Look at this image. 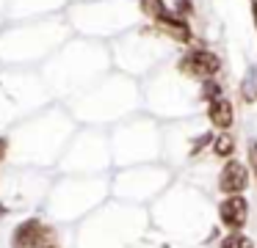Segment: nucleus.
I'll return each instance as SVG.
<instances>
[{
	"mask_svg": "<svg viewBox=\"0 0 257 248\" xmlns=\"http://www.w3.org/2000/svg\"><path fill=\"white\" fill-rule=\"evenodd\" d=\"M56 240V231L39 218H28L14 226L12 231V248H42Z\"/></svg>",
	"mask_w": 257,
	"mask_h": 248,
	"instance_id": "nucleus-1",
	"label": "nucleus"
},
{
	"mask_svg": "<svg viewBox=\"0 0 257 248\" xmlns=\"http://www.w3.org/2000/svg\"><path fill=\"white\" fill-rule=\"evenodd\" d=\"M221 69V58L210 50H191L180 58V72L188 77H202V80H210L216 72Z\"/></svg>",
	"mask_w": 257,
	"mask_h": 248,
	"instance_id": "nucleus-2",
	"label": "nucleus"
},
{
	"mask_svg": "<svg viewBox=\"0 0 257 248\" xmlns=\"http://www.w3.org/2000/svg\"><path fill=\"white\" fill-rule=\"evenodd\" d=\"M218 220H221L224 229L240 231L249 220V201L243 196H224L218 204Z\"/></svg>",
	"mask_w": 257,
	"mask_h": 248,
	"instance_id": "nucleus-3",
	"label": "nucleus"
},
{
	"mask_svg": "<svg viewBox=\"0 0 257 248\" xmlns=\"http://www.w3.org/2000/svg\"><path fill=\"white\" fill-rule=\"evenodd\" d=\"M249 187V171L238 160H227L218 174V190L224 196H243V190Z\"/></svg>",
	"mask_w": 257,
	"mask_h": 248,
	"instance_id": "nucleus-4",
	"label": "nucleus"
},
{
	"mask_svg": "<svg viewBox=\"0 0 257 248\" xmlns=\"http://www.w3.org/2000/svg\"><path fill=\"white\" fill-rule=\"evenodd\" d=\"M155 25L161 33H166L169 39H174V42H180V44H188L191 39H194L188 20H183V17H177V14H163Z\"/></svg>",
	"mask_w": 257,
	"mask_h": 248,
	"instance_id": "nucleus-5",
	"label": "nucleus"
},
{
	"mask_svg": "<svg viewBox=\"0 0 257 248\" xmlns=\"http://www.w3.org/2000/svg\"><path fill=\"white\" fill-rule=\"evenodd\" d=\"M207 119H210V124L216 127V130L227 132L229 127H232V121H235V108H232V102H229V99H224V97L213 99V102L207 105Z\"/></svg>",
	"mask_w": 257,
	"mask_h": 248,
	"instance_id": "nucleus-6",
	"label": "nucleus"
},
{
	"mask_svg": "<svg viewBox=\"0 0 257 248\" xmlns=\"http://www.w3.org/2000/svg\"><path fill=\"white\" fill-rule=\"evenodd\" d=\"M232 152H235V138L229 135V132L216 135V141H213V154L221 157V160H227V157H232Z\"/></svg>",
	"mask_w": 257,
	"mask_h": 248,
	"instance_id": "nucleus-7",
	"label": "nucleus"
},
{
	"mask_svg": "<svg viewBox=\"0 0 257 248\" xmlns=\"http://www.w3.org/2000/svg\"><path fill=\"white\" fill-rule=\"evenodd\" d=\"M141 14H144V17H150V20H161V17L163 14H169V11H166V3H163V0H141Z\"/></svg>",
	"mask_w": 257,
	"mask_h": 248,
	"instance_id": "nucleus-8",
	"label": "nucleus"
},
{
	"mask_svg": "<svg viewBox=\"0 0 257 248\" xmlns=\"http://www.w3.org/2000/svg\"><path fill=\"white\" fill-rule=\"evenodd\" d=\"M221 248H254V240L246 237V234H240V231H229V234L221 240Z\"/></svg>",
	"mask_w": 257,
	"mask_h": 248,
	"instance_id": "nucleus-9",
	"label": "nucleus"
},
{
	"mask_svg": "<svg viewBox=\"0 0 257 248\" xmlns=\"http://www.w3.org/2000/svg\"><path fill=\"white\" fill-rule=\"evenodd\" d=\"M240 91H243V99H246V102H254V99H257V69H251L249 75H246L243 88H240Z\"/></svg>",
	"mask_w": 257,
	"mask_h": 248,
	"instance_id": "nucleus-10",
	"label": "nucleus"
},
{
	"mask_svg": "<svg viewBox=\"0 0 257 248\" xmlns=\"http://www.w3.org/2000/svg\"><path fill=\"white\" fill-rule=\"evenodd\" d=\"M218 97H221V86H218L213 77H210V80H202V99L210 105L213 99H218Z\"/></svg>",
	"mask_w": 257,
	"mask_h": 248,
	"instance_id": "nucleus-11",
	"label": "nucleus"
},
{
	"mask_svg": "<svg viewBox=\"0 0 257 248\" xmlns=\"http://www.w3.org/2000/svg\"><path fill=\"white\" fill-rule=\"evenodd\" d=\"M246 160H249V168H251L254 182H257V141H249V143H246Z\"/></svg>",
	"mask_w": 257,
	"mask_h": 248,
	"instance_id": "nucleus-12",
	"label": "nucleus"
},
{
	"mask_svg": "<svg viewBox=\"0 0 257 248\" xmlns=\"http://www.w3.org/2000/svg\"><path fill=\"white\" fill-rule=\"evenodd\" d=\"M174 11H177V17H191L194 14V0H174Z\"/></svg>",
	"mask_w": 257,
	"mask_h": 248,
	"instance_id": "nucleus-13",
	"label": "nucleus"
},
{
	"mask_svg": "<svg viewBox=\"0 0 257 248\" xmlns=\"http://www.w3.org/2000/svg\"><path fill=\"white\" fill-rule=\"evenodd\" d=\"M216 141V135H210V132H205V135H199V141L194 143V149H191V154H199V149H205L207 143Z\"/></svg>",
	"mask_w": 257,
	"mask_h": 248,
	"instance_id": "nucleus-14",
	"label": "nucleus"
},
{
	"mask_svg": "<svg viewBox=\"0 0 257 248\" xmlns=\"http://www.w3.org/2000/svg\"><path fill=\"white\" fill-rule=\"evenodd\" d=\"M6 154H9V138H3V135H0V163L6 160Z\"/></svg>",
	"mask_w": 257,
	"mask_h": 248,
	"instance_id": "nucleus-15",
	"label": "nucleus"
},
{
	"mask_svg": "<svg viewBox=\"0 0 257 248\" xmlns=\"http://www.w3.org/2000/svg\"><path fill=\"white\" fill-rule=\"evenodd\" d=\"M42 248H61V245H58V242L53 240V242H47V245H42Z\"/></svg>",
	"mask_w": 257,
	"mask_h": 248,
	"instance_id": "nucleus-16",
	"label": "nucleus"
},
{
	"mask_svg": "<svg viewBox=\"0 0 257 248\" xmlns=\"http://www.w3.org/2000/svg\"><path fill=\"white\" fill-rule=\"evenodd\" d=\"M3 215H9V207H3V204H0V218H3Z\"/></svg>",
	"mask_w": 257,
	"mask_h": 248,
	"instance_id": "nucleus-17",
	"label": "nucleus"
},
{
	"mask_svg": "<svg viewBox=\"0 0 257 248\" xmlns=\"http://www.w3.org/2000/svg\"><path fill=\"white\" fill-rule=\"evenodd\" d=\"M251 14H254V25H257V3L251 6Z\"/></svg>",
	"mask_w": 257,
	"mask_h": 248,
	"instance_id": "nucleus-18",
	"label": "nucleus"
}]
</instances>
